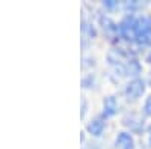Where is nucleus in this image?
I'll return each instance as SVG.
<instances>
[{"instance_id": "3", "label": "nucleus", "mask_w": 151, "mask_h": 149, "mask_svg": "<svg viewBox=\"0 0 151 149\" xmlns=\"http://www.w3.org/2000/svg\"><path fill=\"white\" fill-rule=\"evenodd\" d=\"M144 110H145V113H147L148 116H151V96L147 99V103H145V107H144Z\"/></svg>"}, {"instance_id": "1", "label": "nucleus", "mask_w": 151, "mask_h": 149, "mask_svg": "<svg viewBox=\"0 0 151 149\" xmlns=\"http://www.w3.org/2000/svg\"><path fill=\"white\" fill-rule=\"evenodd\" d=\"M142 92H144V83L141 80H133L127 88V93L132 98H137Z\"/></svg>"}, {"instance_id": "5", "label": "nucleus", "mask_w": 151, "mask_h": 149, "mask_svg": "<svg viewBox=\"0 0 151 149\" xmlns=\"http://www.w3.org/2000/svg\"><path fill=\"white\" fill-rule=\"evenodd\" d=\"M148 60H150V63H151V56H150V57H148Z\"/></svg>"}, {"instance_id": "4", "label": "nucleus", "mask_w": 151, "mask_h": 149, "mask_svg": "<svg viewBox=\"0 0 151 149\" xmlns=\"http://www.w3.org/2000/svg\"><path fill=\"white\" fill-rule=\"evenodd\" d=\"M148 33L151 35V20H150V29H148Z\"/></svg>"}, {"instance_id": "2", "label": "nucleus", "mask_w": 151, "mask_h": 149, "mask_svg": "<svg viewBox=\"0 0 151 149\" xmlns=\"http://www.w3.org/2000/svg\"><path fill=\"white\" fill-rule=\"evenodd\" d=\"M116 145L119 146V149H133V139L130 137L129 134H119V137L116 140Z\"/></svg>"}]
</instances>
